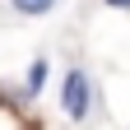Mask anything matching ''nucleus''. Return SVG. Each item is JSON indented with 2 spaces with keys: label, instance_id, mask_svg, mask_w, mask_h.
<instances>
[{
  "label": "nucleus",
  "instance_id": "nucleus-1",
  "mask_svg": "<svg viewBox=\"0 0 130 130\" xmlns=\"http://www.w3.org/2000/svg\"><path fill=\"white\" fill-rule=\"evenodd\" d=\"M60 111L70 121H88V111H93V79H88V70H65V79H60Z\"/></svg>",
  "mask_w": 130,
  "mask_h": 130
},
{
  "label": "nucleus",
  "instance_id": "nucleus-2",
  "mask_svg": "<svg viewBox=\"0 0 130 130\" xmlns=\"http://www.w3.org/2000/svg\"><path fill=\"white\" fill-rule=\"evenodd\" d=\"M46 79H51V60H46V56H37V60L28 65V79H23V98H28V102H32V98H42Z\"/></svg>",
  "mask_w": 130,
  "mask_h": 130
},
{
  "label": "nucleus",
  "instance_id": "nucleus-3",
  "mask_svg": "<svg viewBox=\"0 0 130 130\" xmlns=\"http://www.w3.org/2000/svg\"><path fill=\"white\" fill-rule=\"evenodd\" d=\"M60 0H9L14 14H23V19H42V14H51Z\"/></svg>",
  "mask_w": 130,
  "mask_h": 130
},
{
  "label": "nucleus",
  "instance_id": "nucleus-4",
  "mask_svg": "<svg viewBox=\"0 0 130 130\" xmlns=\"http://www.w3.org/2000/svg\"><path fill=\"white\" fill-rule=\"evenodd\" d=\"M107 9H130V0H102Z\"/></svg>",
  "mask_w": 130,
  "mask_h": 130
},
{
  "label": "nucleus",
  "instance_id": "nucleus-5",
  "mask_svg": "<svg viewBox=\"0 0 130 130\" xmlns=\"http://www.w3.org/2000/svg\"><path fill=\"white\" fill-rule=\"evenodd\" d=\"M28 130H37V125H28Z\"/></svg>",
  "mask_w": 130,
  "mask_h": 130
}]
</instances>
